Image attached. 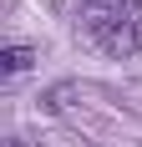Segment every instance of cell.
<instances>
[{"label": "cell", "instance_id": "obj_3", "mask_svg": "<svg viewBox=\"0 0 142 147\" xmlns=\"http://www.w3.org/2000/svg\"><path fill=\"white\" fill-rule=\"evenodd\" d=\"M5 147H41V142H26V137H10Z\"/></svg>", "mask_w": 142, "mask_h": 147}, {"label": "cell", "instance_id": "obj_1", "mask_svg": "<svg viewBox=\"0 0 142 147\" xmlns=\"http://www.w3.org/2000/svg\"><path fill=\"white\" fill-rule=\"evenodd\" d=\"M30 61H36L30 46H5V51H0V71H5V76H20V71H30Z\"/></svg>", "mask_w": 142, "mask_h": 147}, {"label": "cell", "instance_id": "obj_2", "mask_svg": "<svg viewBox=\"0 0 142 147\" xmlns=\"http://www.w3.org/2000/svg\"><path fill=\"white\" fill-rule=\"evenodd\" d=\"M66 91H71V86H51V91H46V107L61 112V107H66Z\"/></svg>", "mask_w": 142, "mask_h": 147}]
</instances>
